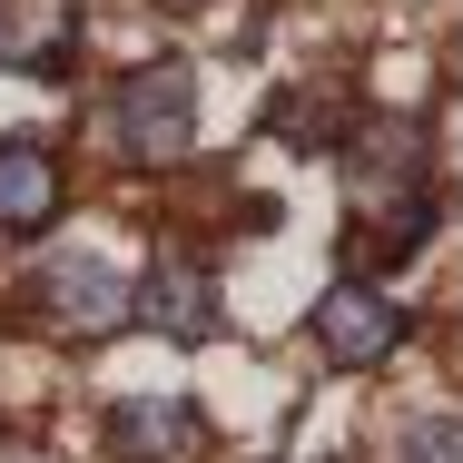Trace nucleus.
I'll return each mask as SVG.
<instances>
[{
    "mask_svg": "<svg viewBox=\"0 0 463 463\" xmlns=\"http://www.w3.org/2000/svg\"><path fill=\"white\" fill-rule=\"evenodd\" d=\"M20 306H30L50 335L90 345V335H109V326L128 316V286H118L109 257H40V277L20 286Z\"/></svg>",
    "mask_w": 463,
    "mask_h": 463,
    "instance_id": "f03ea898",
    "label": "nucleus"
},
{
    "mask_svg": "<svg viewBox=\"0 0 463 463\" xmlns=\"http://www.w3.org/2000/svg\"><path fill=\"white\" fill-rule=\"evenodd\" d=\"M60 217V158L40 138H0V237H40Z\"/></svg>",
    "mask_w": 463,
    "mask_h": 463,
    "instance_id": "423d86ee",
    "label": "nucleus"
},
{
    "mask_svg": "<svg viewBox=\"0 0 463 463\" xmlns=\"http://www.w3.org/2000/svg\"><path fill=\"white\" fill-rule=\"evenodd\" d=\"M316 345H326V365L365 374V365H384V355L404 345V306H394L384 286H335V296L316 306Z\"/></svg>",
    "mask_w": 463,
    "mask_h": 463,
    "instance_id": "7ed1b4c3",
    "label": "nucleus"
},
{
    "mask_svg": "<svg viewBox=\"0 0 463 463\" xmlns=\"http://www.w3.org/2000/svg\"><path fill=\"white\" fill-rule=\"evenodd\" d=\"M109 148L138 158V168H178L197 148V70H178V60L128 70L118 99H109Z\"/></svg>",
    "mask_w": 463,
    "mask_h": 463,
    "instance_id": "f257e3e1",
    "label": "nucleus"
},
{
    "mask_svg": "<svg viewBox=\"0 0 463 463\" xmlns=\"http://www.w3.org/2000/svg\"><path fill=\"white\" fill-rule=\"evenodd\" d=\"M197 434H207V414H197L187 394H128V404L109 414V454L118 463H187Z\"/></svg>",
    "mask_w": 463,
    "mask_h": 463,
    "instance_id": "20e7f679",
    "label": "nucleus"
},
{
    "mask_svg": "<svg viewBox=\"0 0 463 463\" xmlns=\"http://www.w3.org/2000/svg\"><path fill=\"white\" fill-rule=\"evenodd\" d=\"M394 463H463V414H434V424H404Z\"/></svg>",
    "mask_w": 463,
    "mask_h": 463,
    "instance_id": "0eeeda50",
    "label": "nucleus"
},
{
    "mask_svg": "<svg viewBox=\"0 0 463 463\" xmlns=\"http://www.w3.org/2000/svg\"><path fill=\"white\" fill-rule=\"evenodd\" d=\"M128 306H138V316H148L168 345H207V335H217V286L197 277L187 257H168L148 286H128Z\"/></svg>",
    "mask_w": 463,
    "mask_h": 463,
    "instance_id": "39448f33",
    "label": "nucleus"
}]
</instances>
